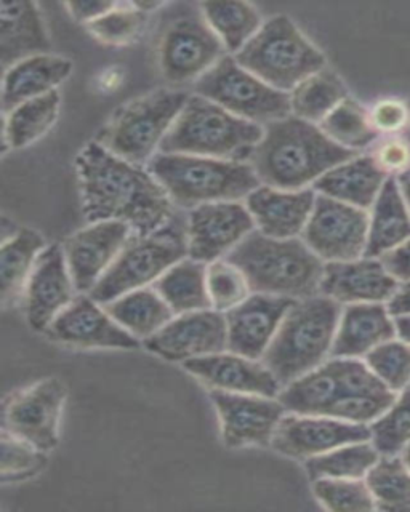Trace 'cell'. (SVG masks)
Masks as SVG:
<instances>
[{
	"label": "cell",
	"instance_id": "6da1fadb",
	"mask_svg": "<svg viewBox=\"0 0 410 512\" xmlns=\"http://www.w3.org/2000/svg\"><path fill=\"white\" fill-rule=\"evenodd\" d=\"M85 220L122 221L135 236H149L175 216L173 202L159 181L140 165L90 143L77 157Z\"/></svg>",
	"mask_w": 410,
	"mask_h": 512
},
{
	"label": "cell",
	"instance_id": "7a4b0ae2",
	"mask_svg": "<svg viewBox=\"0 0 410 512\" xmlns=\"http://www.w3.org/2000/svg\"><path fill=\"white\" fill-rule=\"evenodd\" d=\"M354 156L356 152L338 146L318 125L289 116L266 125L249 160L265 186L300 191Z\"/></svg>",
	"mask_w": 410,
	"mask_h": 512
},
{
	"label": "cell",
	"instance_id": "3957f363",
	"mask_svg": "<svg viewBox=\"0 0 410 512\" xmlns=\"http://www.w3.org/2000/svg\"><path fill=\"white\" fill-rule=\"evenodd\" d=\"M226 260L241 269L252 293L306 300L321 295L326 263L305 240L273 239L260 231L250 232Z\"/></svg>",
	"mask_w": 410,
	"mask_h": 512
},
{
	"label": "cell",
	"instance_id": "277c9868",
	"mask_svg": "<svg viewBox=\"0 0 410 512\" xmlns=\"http://www.w3.org/2000/svg\"><path fill=\"white\" fill-rule=\"evenodd\" d=\"M342 304L316 295L295 301L262 357L282 386L313 372L332 352Z\"/></svg>",
	"mask_w": 410,
	"mask_h": 512
},
{
	"label": "cell",
	"instance_id": "5b68a950",
	"mask_svg": "<svg viewBox=\"0 0 410 512\" xmlns=\"http://www.w3.org/2000/svg\"><path fill=\"white\" fill-rule=\"evenodd\" d=\"M148 172L164 186L173 204L196 208L210 202H239L262 186L254 167L247 162L156 154Z\"/></svg>",
	"mask_w": 410,
	"mask_h": 512
},
{
	"label": "cell",
	"instance_id": "8992f818",
	"mask_svg": "<svg viewBox=\"0 0 410 512\" xmlns=\"http://www.w3.org/2000/svg\"><path fill=\"white\" fill-rule=\"evenodd\" d=\"M262 125L234 116L202 96L188 103L161 143V154H188L244 162L263 140Z\"/></svg>",
	"mask_w": 410,
	"mask_h": 512
},
{
	"label": "cell",
	"instance_id": "52a82bcc",
	"mask_svg": "<svg viewBox=\"0 0 410 512\" xmlns=\"http://www.w3.org/2000/svg\"><path fill=\"white\" fill-rule=\"evenodd\" d=\"M234 58L258 79L286 93L326 66L324 55L287 16H274L263 23Z\"/></svg>",
	"mask_w": 410,
	"mask_h": 512
},
{
	"label": "cell",
	"instance_id": "ba28073f",
	"mask_svg": "<svg viewBox=\"0 0 410 512\" xmlns=\"http://www.w3.org/2000/svg\"><path fill=\"white\" fill-rule=\"evenodd\" d=\"M186 255V220H180L175 215L169 223L149 236L133 234L113 266L93 287L90 298L105 306L125 293L154 284L164 272L185 260Z\"/></svg>",
	"mask_w": 410,
	"mask_h": 512
},
{
	"label": "cell",
	"instance_id": "9c48e42d",
	"mask_svg": "<svg viewBox=\"0 0 410 512\" xmlns=\"http://www.w3.org/2000/svg\"><path fill=\"white\" fill-rule=\"evenodd\" d=\"M188 100L189 96L183 92L157 90L125 104L101 133V146L132 164H145L161 148L165 135Z\"/></svg>",
	"mask_w": 410,
	"mask_h": 512
},
{
	"label": "cell",
	"instance_id": "30bf717a",
	"mask_svg": "<svg viewBox=\"0 0 410 512\" xmlns=\"http://www.w3.org/2000/svg\"><path fill=\"white\" fill-rule=\"evenodd\" d=\"M197 95L254 124H271L292 114L290 95L242 68L225 56L196 82Z\"/></svg>",
	"mask_w": 410,
	"mask_h": 512
},
{
	"label": "cell",
	"instance_id": "8fae6325",
	"mask_svg": "<svg viewBox=\"0 0 410 512\" xmlns=\"http://www.w3.org/2000/svg\"><path fill=\"white\" fill-rule=\"evenodd\" d=\"M383 391L390 389L378 380L366 360L330 357L313 372L287 384L279 400L297 415L324 416L342 397Z\"/></svg>",
	"mask_w": 410,
	"mask_h": 512
},
{
	"label": "cell",
	"instance_id": "7c38bea8",
	"mask_svg": "<svg viewBox=\"0 0 410 512\" xmlns=\"http://www.w3.org/2000/svg\"><path fill=\"white\" fill-rule=\"evenodd\" d=\"M226 48L205 18L186 15L170 21L159 40V66L172 84L201 79L225 58Z\"/></svg>",
	"mask_w": 410,
	"mask_h": 512
},
{
	"label": "cell",
	"instance_id": "4fadbf2b",
	"mask_svg": "<svg viewBox=\"0 0 410 512\" xmlns=\"http://www.w3.org/2000/svg\"><path fill=\"white\" fill-rule=\"evenodd\" d=\"M369 212L319 194L303 231L305 244L324 263L366 256Z\"/></svg>",
	"mask_w": 410,
	"mask_h": 512
},
{
	"label": "cell",
	"instance_id": "5bb4252c",
	"mask_svg": "<svg viewBox=\"0 0 410 512\" xmlns=\"http://www.w3.org/2000/svg\"><path fill=\"white\" fill-rule=\"evenodd\" d=\"M255 221L239 202H210L193 208L186 218L188 256L214 263L254 232Z\"/></svg>",
	"mask_w": 410,
	"mask_h": 512
},
{
	"label": "cell",
	"instance_id": "9a60e30c",
	"mask_svg": "<svg viewBox=\"0 0 410 512\" xmlns=\"http://www.w3.org/2000/svg\"><path fill=\"white\" fill-rule=\"evenodd\" d=\"M226 447L270 445L287 408L274 397L212 389Z\"/></svg>",
	"mask_w": 410,
	"mask_h": 512
},
{
	"label": "cell",
	"instance_id": "2e32d148",
	"mask_svg": "<svg viewBox=\"0 0 410 512\" xmlns=\"http://www.w3.org/2000/svg\"><path fill=\"white\" fill-rule=\"evenodd\" d=\"M145 348L170 362H183L228 349V327L223 312L204 309L173 317L145 340Z\"/></svg>",
	"mask_w": 410,
	"mask_h": 512
},
{
	"label": "cell",
	"instance_id": "e0dca14e",
	"mask_svg": "<svg viewBox=\"0 0 410 512\" xmlns=\"http://www.w3.org/2000/svg\"><path fill=\"white\" fill-rule=\"evenodd\" d=\"M66 400V389L61 381H39L26 391L12 397L5 407V431L26 440L47 452L58 444V426Z\"/></svg>",
	"mask_w": 410,
	"mask_h": 512
},
{
	"label": "cell",
	"instance_id": "ac0fdd59",
	"mask_svg": "<svg viewBox=\"0 0 410 512\" xmlns=\"http://www.w3.org/2000/svg\"><path fill=\"white\" fill-rule=\"evenodd\" d=\"M132 236L129 224L122 221H100L90 224L66 240V263L77 292H92Z\"/></svg>",
	"mask_w": 410,
	"mask_h": 512
},
{
	"label": "cell",
	"instance_id": "d6986e66",
	"mask_svg": "<svg viewBox=\"0 0 410 512\" xmlns=\"http://www.w3.org/2000/svg\"><path fill=\"white\" fill-rule=\"evenodd\" d=\"M370 440V426L348 423L330 416H284L274 432L271 447L290 458H311L342 445Z\"/></svg>",
	"mask_w": 410,
	"mask_h": 512
},
{
	"label": "cell",
	"instance_id": "ffe728a7",
	"mask_svg": "<svg viewBox=\"0 0 410 512\" xmlns=\"http://www.w3.org/2000/svg\"><path fill=\"white\" fill-rule=\"evenodd\" d=\"M295 301L286 296L254 293L225 312L228 351L249 359H262Z\"/></svg>",
	"mask_w": 410,
	"mask_h": 512
},
{
	"label": "cell",
	"instance_id": "44dd1931",
	"mask_svg": "<svg viewBox=\"0 0 410 512\" xmlns=\"http://www.w3.org/2000/svg\"><path fill=\"white\" fill-rule=\"evenodd\" d=\"M101 306L90 296H79L45 332L52 340L77 348L137 349V338Z\"/></svg>",
	"mask_w": 410,
	"mask_h": 512
},
{
	"label": "cell",
	"instance_id": "7402d4cb",
	"mask_svg": "<svg viewBox=\"0 0 410 512\" xmlns=\"http://www.w3.org/2000/svg\"><path fill=\"white\" fill-rule=\"evenodd\" d=\"M73 277L66 263L65 248L52 245L37 258L26 282V316L37 332H45L74 298Z\"/></svg>",
	"mask_w": 410,
	"mask_h": 512
},
{
	"label": "cell",
	"instance_id": "603a6c76",
	"mask_svg": "<svg viewBox=\"0 0 410 512\" xmlns=\"http://www.w3.org/2000/svg\"><path fill=\"white\" fill-rule=\"evenodd\" d=\"M399 282L391 276L380 258L362 256L353 261L326 263L321 295L340 304H386L398 290Z\"/></svg>",
	"mask_w": 410,
	"mask_h": 512
},
{
	"label": "cell",
	"instance_id": "cb8c5ba5",
	"mask_svg": "<svg viewBox=\"0 0 410 512\" xmlns=\"http://www.w3.org/2000/svg\"><path fill=\"white\" fill-rule=\"evenodd\" d=\"M183 367L197 380L220 391L265 397H279L281 394L282 384L270 368L263 362L231 351L186 360Z\"/></svg>",
	"mask_w": 410,
	"mask_h": 512
},
{
	"label": "cell",
	"instance_id": "d4e9b609",
	"mask_svg": "<svg viewBox=\"0 0 410 512\" xmlns=\"http://www.w3.org/2000/svg\"><path fill=\"white\" fill-rule=\"evenodd\" d=\"M314 189L284 191L260 186L246 199L258 231L273 239H295L303 234L316 204Z\"/></svg>",
	"mask_w": 410,
	"mask_h": 512
},
{
	"label": "cell",
	"instance_id": "484cf974",
	"mask_svg": "<svg viewBox=\"0 0 410 512\" xmlns=\"http://www.w3.org/2000/svg\"><path fill=\"white\" fill-rule=\"evenodd\" d=\"M393 338H396V325L386 304H348L338 322L330 357L364 359Z\"/></svg>",
	"mask_w": 410,
	"mask_h": 512
},
{
	"label": "cell",
	"instance_id": "4316f807",
	"mask_svg": "<svg viewBox=\"0 0 410 512\" xmlns=\"http://www.w3.org/2000/svg\"><path fill=\"white\" fill-rule=\"evenodd\" d=\"M52 48L41 12L33 2L0 5V63L5 71L31 56L47 55Z\"/></svg>",
	"mask_w": 410,
	"mask_h": 512
},
{
	"label": "cell",
	"instance_id": "83f0119b",
	"mask_svg": "<svg viewBox=\"0 0 410 512\" xmlns=\"http://www.w3.org/2000/svg\"><path fill=\"white\" fill-rule=\"evenodd\" d=\"M390 176L383 172L372 154L354 156L337 165L313 184L314 191L343 204L369 210Z\"/></svg>",
	"mask_w": 410,
	"mask_h": 512
},
{
	"label": "cell",
	"instance_id": "f1b7e54d",
	"mask_svg": "<svg viewBox=\"0 0 410 512\" xmlns=\"http://www.w3.org/2000/svg\"><path fill=\"white\" fill-rule=\"evenodd\" d=\"M73 71V63L61 56L37 55L5 71L2 111L9 114L26 101L57 90Z\"/></svg>",
	"mask_w": 410,
	"mask_h": 512
},
{
	"label": "cell",
	"instance_id": "f546056e",
	"mask_svg": "<svg viewBox=\"0 0 410 512\" xmlns=\"http://www.w3.org/2000/svg\"><path fill=\"white\" fill-rule=\"evenodd\" d=\"M410 239V208L398 178L390 176L369 213L366 256L382 258Z\"/></svg>",
	"mask_w": 410,
	"mask_h": 512
},
{
	"label": "cell",
	"instance_id": "4dcf8cb0",
	"mask_svg": "<svg viewBox=\"0 0 410 512\" xmlns=\"http://www.w3.org/2000/svg\"><path fill=\"white\" fill-rule=\"evenodd\" d=\"M109 316L130 335L145 341L169 324L175 316L156 288H138L105 304Z\"/></svg>",
	"mask_w": 410,
	"mask_h": 512
},
{
	"label": "cell",
	"instance_id": "1f68e13d",
	"mask_svg": "<svg viewBox=\"0 0 410 512\" xmlns=\"http://www.w3.org/2000/svg\"><path fill=\"white\" fill-rule=\"evenodd\" d=\"M154 288L175 316L212 308L207 292V266L193 258H185L164 272L154 282Z\"/></svg>",
	"mask_w": 410,
	"mask_h": 512
},
{
	"label": "cell",
	"instance_id": "d6a6232c",
	"mask_svg": "<svg viewBox=\"0 0 410 512\" xmlns=\"http://www.w3.org/2000/svg\"><path fill=\"white\" fill-rule=\"evenodd\" d=\"M202 15L222 40L226 52H241L262 29V16L247 2H204Z\"/></svg>",
	"mask_w": 410,
	"mask_h": 512
},
{
	"label": "cell",
	"instance_id": "836d02e7",
	"mask_svg": "<svg viewBox=\"0 0 410 512\" xmlns=\"http://www.w3.org/2000/svg\"><path fill=\"white\" fill-rule=\"evenodd\" d=\"M60 112L57 90L20 104L4 117V149H20L49 132Z\"/></svg>",
	"mask_w": 410,
	"mask_h": 512
},
{
	"label": "cell",
	"instance_id": "e575fe53",
	"mask_svg": "<svg viewBox=\"0 0 410 512\" xmlns=\"http://www.w3.org/2000/svg\"><path fill=\"white\" fill-rule=\"evenodd\" d=\"M45 242L33 229H20L10 239L4 240L0 250V280L2 301L15 300L28 282L37 258L45 250Z\"/></svg>",
	"mask_w": 410,
	"mask_h": 512
},
{
	"label": "cell",
	"instance_id": "d590c367",
	"mask_svg": "<svg viewBox=\"0 0 410 512\" xmlns=\"http://www.w3.org/2000/svg\"><path fill=\"white\" fill-rule=\"evenodd\" d=\"M289 95L292 114L316 125L321 124L338 104L348 98L342 80L327 69L300 82Z\"/></svg>",
	"mask_w": 410,
	"mask_h": 512
},
{
	"label": "cell",
	"instance_id": "8d00e7d4",
	"mask_svg": "<svg viewBox=\"0 0 410 512\" xmlns=\"http://www.w3.org/2000/svg\"><path fill=\"white\" fill-rule=\"evenodd\" d=\"M380 456L375 445L370 440H364L311 456L306 460L305 468L311 480L366 479Z\"/></svg>",
	"mask_w": 410,
	"mask_h": 512
},
{
	"label": "cell",
	"instance_id": "74e56055",
	"mask_svg": "<svg viewBox=\"0 0 410 512\" xmlns=\"http://www.w3.org/2000/svg\"><path fill=\"white\" fill-rule=\"evenodd\" d=\"M319 127L338 146L353 152L370 148L380 138L370 120V112L350 96L338 104Z\"/></svg>",
	"mask_w": 410,
	"mask_h": 512
},
{
	"label": "cell",
	"instance_id": "f35d334b",
	"mask_svg": "<svg viewBox=\"0 0 410 512\" xmlns=\"http://www.w3.org/2000/svg\"><path fill=\"white\" fill-rule=\"evenodd\" d=\"M377 509L410 511V469L401 455H382L366 477Z\"/></svg>",
	"mask_w": 410,
	"mask_h": 512
},
{
	"label": "cell",
	"instance_id": "ab89813d",
	"mask_svg": "<svg viewBox=\"0 0 410 512\" xmlns=\"http://www.w3.org/2000/svg\"><path fill=\"white\" fill-rule=\"evenodd\" d=\"M370 442L380 455H401L410 444V386L398 392L391 407L370 424Z\"/></svg>",
	"mask_w": 410,
	"mask_h": 512
},
{
	"label": "cell",
	"instance_id": "60d3db41",
	"mask_svg": "<svg viewBox=\"0 0 410 512\" xmlns=\"http://www.w3.org/2000/svg\"><path fill=\"white\" fill-rule=\"evenodd\" d=\"M313 493L329 511L366 512L377 509L366 479L313 480Z\"/></svg>",
	"mask_w": 410,
	"mask_h": 512
},
{
	"label": "cell",
	"instance_id": "b9f144b4",
	"mask_svg": "<svg viewBox=\"0 0 410 512\" xmlns=\"http://www.w3.org/2000/svg\"><path fill=\"white\" fill-rule=\"evenodd\" d=\"M364 360L390 391L398 394L410 386V346L398 336L380 344Z\"/></svg>",
	"mask_w": 410,
	"mask_h": 512
},
{
	"label": "cell",
	"instance_id": "7bdbcfd3",
	"mask_svg": "<svg viewBox=\"0 0 410 512\" xmlns=\"http://www.w3.org/2000/svg\"><path fill=\"white\" fill-rule=\"evenodd\" d=\"M207 292L215 311L228 312L246 301L252 290L241 269L225 258L207 266Z\"/></svg>",
	"mask_w": 410,
	"mask_h": 512
},
{
	"label": "cell",
	"instance_id": "ee69618b",
	"mask_svg": "<svg viewBox=\"0 0 410 512\" xmlns=\"http://www.w3.org/2000/svg\"><path fill=\"white\" fill-rule=\"evenodd\" d=\"M148 13L138 10L133 2L117 4V7L98 20L87 24L90 34L109 45L130 44L145 28Z\"/></svg>",
	"mask_w": 410,
	"mask_h": 512
},
{
	"label": "cell",
	"instance_id": "f6af8a7d",
	"mask_svg": "<svg viewBox=\"0 0 410 512\" xmlns=\"http://www.w3.org/2000/svg\"><path fill=\"white\" fill-rule=\"evenodd\" d=\"M45 458L39 448L9 431L2 434V477L4 480L25 477L39 471Z\"/></svg>",
	"mask_w": 410,
	"mask_h": 512
},
{
	"label": "cell",
	"instance_id": "bcb514c9",
	"mask_svg": "<svg viewBox=\"0 0 410 512\" xmlns=\"http://www.w3.org/2000/svg\"><path fill=\"white\" fill-rule=\"evenodd\" d=\"M370 120L380 135L393 136L409 132L410 104L398 98L377 101L370 109Z\"/></svg>",
	"mask_w": 410,
	"mask_h": 512
},
{
	"label": "cell",
	"instance_id": "7dc6e473",
	"mask_svg": "<svg viewBox=\"0 0 410 512\" xmlns=\"http://www.w3.org/2000/svg\"><path fill=\"white\" fill-rule=\"evenodd\" d=\"M372 156L386 175L399 178L410 168V140L401 135L386 136L378 141Z\"/></svg>",
	"mask_w": 410,
	"mask_h": 512
},
{
	"label": "cell",
	"instance_id": "c3c4849f",
	"mask_svg": "<svg viewBox=\"0 0 410 512\" xmlns=\"http://www.w3.org/2000/svg\"><path fill=\"white\" fill-rule=\"evenodd\" d=\"M380 260L399 284L410 282V239L394 248L393 252L386 253Z\"/></svg>",
	"mask_w": 410,
	"mask_h": 512
},
{
	"label": "cell",
	"instance_id": "681fc988",
	"mask_svg": "<svg viewBox=\"0 0 410 512\" xmlns=\"http://www.w3.org/2000/svg\"><path fill=\"white\" fill-rule=\"evenodd\" d=\"M119 2H105V0H82V2H68L66 8L76 20L92 23L101 16L111 12Z\"/></svg>",
	"mask_w": 410,
	"mask_h": 512
},
{
	"label": "cell",
	"instance_id": "f907efd6",
	"mask_svg": "<svg viewBox=\"0 0 410 512\" xmlns=\"http://www.w3.org/2000/svg\"><path fill=\"white\" fill-rule=\"evenodd\" d=\"M386 306L393 317L410 316V282L399 284L398 290L394 292Z\"/></svg>",
	"mask_w": 410,
	"mask_h": 512
},
{
	"label": "cell",
	"instance_id": "816d5d0a",
	"mask_svg": "<svg viewBox=\"0 0 410 512\" xmlns=\"http://www.w3.org/2000/svg\"><path fill=\"white\" fill-rule=\"evenodd\" d=\"M396 336L410 346V316L394 317Z\"/></svg>",
	"mask_w": 410,
	"mask_h": 512
},
{
	"label": "cell",
	"instance_id": "f5cc1de1",
	"mask_svg": "<svg viewBox=\"0 0 410 512\" xmlns=\"http://www.w3.org/2000/svg\"><path fill=\"white\" fill-rule=\"evenodd\" d=\"M398 181L402 194H404V199H406L407 205L410 208V168L404 175L399 176Z\"/></svg>",
	"mask_w": 410,
	"mask_h": 512
},
{
	"label": "cell",
	"instance_id": "db71d44e",
	"mask_svg": "<svg viewBox=\"0 0 410 512\" xmlns=\"http://www.w3.org/2000/svg\"><path fill=\"white\" fill-rule=\"evenodd\" d=\"M133 5L138 8V10H141V12H151V10H154V8L161 7L162 4H159V2H133Z\"/></svg>",
	"mask_w": 410,
	"mask_h": 512
},
{
	"label": "cell",
	"instance_id": "11a10c76",
	"mask_svg": "<svg viewBox=\"0 0 410 512\" xmlns=\"http://www.w3.org/2000/svg\"><path fill=\"white\" fill-rule=\"evenodd\" d=\"M402 460H404V463L407 464V468L410 469V444L407 445L404 450L401 452Z\"/></svg>",
	"mask_w": 410,
	"mask_h": 512
},
{
	"label": "cell",
	"instance_id": "9f6ffc18",
	"mask_svg": "<svg viewBox=\"0 0 410 512\" xmlns=\"http://www.w3.org/2000/svg\"><path fill=\"white\" fill-rule=\"evenodd\" d=\"M407 138H409V140H410V128H409V132H407Z\"/></svg>",
	"mask_w": 410,
	"mask_h": 512
}]
</instances>
